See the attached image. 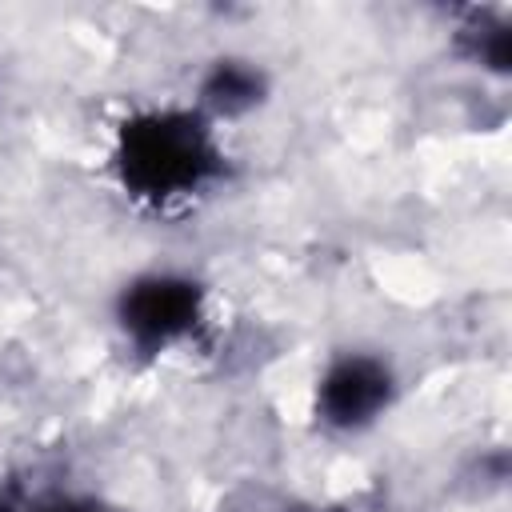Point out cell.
<instances>
[{"instance_id":"obj_5","label":"cell","mask_w":512,"mask_h":512,"mask_svg":"<svg viewBox=\"0 0 512 512\" xmlns=\"http://www.w3.org/2000/svg\"><path fill=\"white\" fill-rule=\"evenodd\" d=\"M460 52L480 64V68H492V72H504L508 60H512V32L504 20H492V16H472L464 28H460Z\"/></svg>"},{"instance_id":"obj_1","label":"cell","mask_w":512,"mask_h":512,"mask_svg":"<svg viewBox=\"0 0 512 512\" xmlns=\"http://www.w3.org/2000/svg\"><path fill=\"white\" fill-rule=\"evenodd\" d=\"M112 168L132 200L172 208L224 176V148L200 108H148L116 128Z\"/></svg>"},{"instance_id":"obj_6","label":"cell","mask_w":512,"mask_h":512,"mask_svg":"<svg viewBox=\"0 0 512 512\" xmlns=\"http://www.w3.org/2000/svg\"><path fill=\"white\" fill-rule=\"evenodd\" d=\"M28 512H120V508H104V504H92V500H64V496H56V500H44V504H36Z\"/></svg>"},{"instance_id":"obj_3","label":"cell","mask_w":512,"mask_h":512,"mask_svg":"<svg viewBox=\"0 0 512 512\" xmlns=\"http://www.w3.org/2000/svg\"><path fill=\"white\" fill-rule=\"evenodd\" d=\"M396 400V372L384 356L340 352L316 380V416L336 432H360L376 424Z\"/></svg>"},{"instance_id":"obj_2","label":"cell","mask_w":512,"mask_h":512,"mask_svg":"<svg viewBox=\"0 0 512 512\" xmlns=\"http://www.w3.org/2000/svg\"><path fill=\"white\" fill-rule=\"evenodd\" d=\"M204 324V288L184 272H140L116 296V328L124 340L144 352L160 356L184 344Z\"/></svg>"},{"instance_id":"obj_7","label":"cell","mask_w":512,"mask_h":512,"mask_svg":"<svg viewBox=\"0 0 512 512\" xmlns=\"http://www.w3.org/2000/svg\"><path fill=\"white\" fill-rule=\"evenodd\" d=\"M0 512H16V508H12V504H8L4 496H0Z\"/></svg>"},{"instance_id":"obj_4","label":"cell","mask_w":512,"mask_h":512,"mask_svg":"<svg viewBox=\"0 0 512 512\" xmlns=\"http://www.w3.org/2000/svg\"><path fill=\"white\" fill-rule=\"evenodd\" d=\"M268 92V76L256 60L244 56H220L200 80V112L212 116H244L252 112Z\"/></svg>"}]
</instances>
